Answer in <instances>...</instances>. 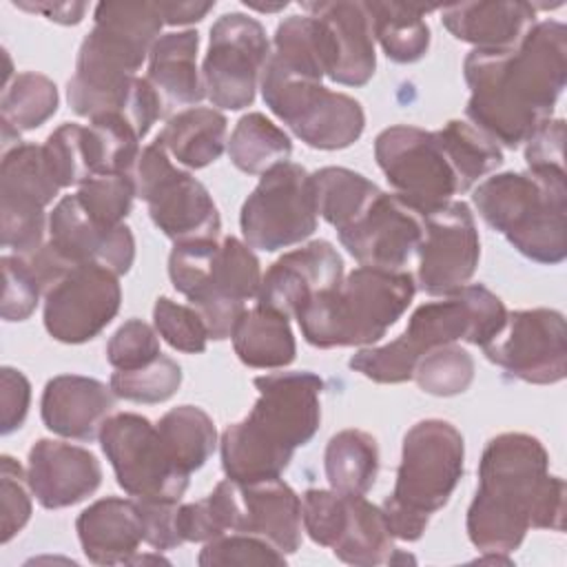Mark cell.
<instances>
[{"label":"cell","instance_id":"cell-1","mask_svg":"<svg viewBox=\"0 0 567 567\" xmlns=\"http://www.w3.org/2000/svg\"><path fill=\"white\" fill-rule=\"evenodd\" d=\"M467 120L494 142L518 148L551 117L567 82V27L536 22L509 49H472L463 62Z\"/></svg>","mask_w":567,"mask_h":567},{"label":"cell","instance_id":"cell-2","mask_svg":"<svg viewBox=\"0 0 567 567\" xmlns=\"http://www.w3.org/2000/svg\"><path fill=\"white\" fill-rule=\"evenodd\" d=\"M162 27L157 2H100L66 84L71 111L89 120L104 113L122 115L144 140L166 113L151 82L137 75Z\"/></svg>","mask_w":567,"mask_h":567},{"label":"cell","instance_id":"cell-3","mask_svg":"<svg viewBox=\"0 0 567 567\" xmlns=\"http://www.w3.org/2000/svg\"><path fill=\"white\" fill-rule=\"evenodd\" d=\"M563 518L565 481L549 474L545 445L525 432L489 439L465 518L472 545L483 554H509L532 527L563 532Z\"/></svg>","mask_w":567,"mask_h":567},{"label":"cell","instance_id":"cell-4","mask_svg":"<svg viewBox=\"0 0 567 567\" xmlns=\"http://www.w3.org/2000/svg\"><path fill=\"white\" fill-rule=\"evenodd\" d=\"M259 399L250 414L221 432L219 452L226 478L255 483L279 478L297 447L310 443L321 423L323 381L308 372L255 377Z\"/></svg>","mask_w":567,"mask_h":567},{"label":"cell","instance_id":"cell-5","mask_svg":"<svg viewBox=\"0 0 567 567\" xmlns=\"http://www.w3.org/2000/svg\"><path fill=\"white\" fill-rule=\"evenodd\" d=\"M507 308L483 284H467L441 301L419 306L403 334L385 346L361 348L348 365L374 383L410 381L416 361L432 348L467 341L485 346L505 323Z\"/></svg>","mask_w":567,"mask_h":567},{"label":"cell","instance_id":"cell-6","mask_svg":"<svg viewBox=\"0 0 567 567\" xmlns=\"http://www.w3.org/2000/svg\"><path fill=\"white\" fill-rule=\"evenodd\" d=\"M416 292L405 270L359 266L297 315L303 339L321 350L372 346L401 319Z\"/></svg>","mask_w":567,"mask_h":567},{"label":"cell","instance_id":"cell-7","mask_svg":"<svg viewBox=\"0 0 567 567\" xmlns=\"http://www.w3.org/2000/svg\"><path fill=\"white\" fill-rule=\"evenodd\" d=\"M483 221L527 259L556 266L567 257L565 173H496L472 195Z\"/></svg>","mask_w":567,"mask_h":567},{"label":"cell","instance_id":"cell-8","mask_svg":"<svg viewBox=\"0 0 567 567\" xmlns=\"http://www.w3.org/2000/svg\"><path fill=\"white\" fill-rule=\"evenodd\" d=\"M463 465V434L450 421L423 419L405 432L394 489L381 505L394 538L412 543L423 536L430 516L454 494Z\"/></svg>","mask_w":567,"mask_h":567},{"label":"cell","instance_id":"cell-9","mask_svg":"<svg viewBox=\"0 0 567 567\" xmlns=\"http://www.w3.org/2000/svg\"><path fill=\"white\" fill-rule=\"evenodd\" d=\"M168 277L206 323L208 337L224 341L233 334L248 299L261 288V266L252 248L237 239L179 241L168 255Z\"/></svg>","mask_w":567,"mask_h":567},{"label":"cell","instance_id":"cell-10","mask_svg":"<svg viewBox=\"0 0 567 567\" xmlns=\"http://www.w3.org/2000/svg\"><path fill=\"white\" fill-rule=\"evenodd\" d=\"M259 89L266 106L312 148H348L365 128L363 106L354 97L330 91L321 82L290 75L270 60Z\"/></svg>","mask_w":567,"mask_h":567},{"label":"cell","instance_id":"cell-11","mask_svg":"<svg viewBox=\"0 0 567 567\" xmlns=\"http://www.w3.org/2000/svg\"><path fill=\"white\" fill-rule=\"evenodd\" d=\"M131 175L153 224L168 239L179 244L219 237L221 217L208 188L182 171L157 137L142 148Z\"/></svg>","mask_w":567,"mask_h":567},{"label":"cell","instance_id":"cell-12","mask_svg":"<svg viewBox=\"0 0 567 567\" xmlns=\"http://www.w3.org/2000/svg\"><path fill=\"white\" fill-rule=\"evenodd\" d=\"M100 445L117 485L137 501L177 503L188 489L190 474L168 452L159 430L146 416L117 412L106 419Z\"/></svg>","mask_w":567,"mask_h":567},{"label":"cell","instance_id":"cell-13","mask_svg":"<svg viewBox=\"0 0 567 567\" xmlns=\"http://www.w3.org/2000/svg\"><path fill=\"white\" fill-rule=\"evenodd\" d=\"M301 523L317 545L330 547L348 565L374 567L392 563L394 536L385 514L363 494L310 487L301 496Z\"/></svg>","mask_w":567,"mask_h":567},{"label":"cell","instance_id":"cell-14","mask_svg":"<svg viewBox=\"0 0 567 567\" xmlns=\"http://www.w3.org/2000/svg\"><path fill=\"white\" fill-rule=\"evenodd\" d=\"M317 217L312 175L295 162H281L246 197L239 226L250 248L275 252L308 239L317 230Z\"/></svg>","mask_w":567,"mask_h":567},{"label":"cell","instance_id":"cell-15","mask_svg":"<svg viewBox=\"0 0 567 567\" xmlns=\"http://www.w3.org/2000/svg\"><path fill=\"white\" fill-rule=\"evenodd\" d=\"M374 157L396 195L419 213H430L461 193L436 131L410 124L388 126L374 140Z\"/></svg>","mask_w":567,"mask_h":567},{"label":"cell","instance_id":"cell-16","mask_svg":"<svg viewBox=\"0 0 567 567\" xmlns=\"http://www.w3.org/2000/svg\"><path fill=\"white\" fill-rule=\"evenodd\" d=\"M270 60V42L259 20L230 11L210 27L202 64L206 97L213 106L241 111L255 102L261 73Z\"/></svg>","mask_w":567,"mask_h":567},{"label":"cell","instance_id":"cell-17","mask_svg":"<svg viewBox=\"0 0 567 567\" xmlns=\"http://www.w3.org/2000/svg\"><path fill=\"white\" fill-rule=\"evenodd\" d=\"M60 190L44 146L20 142L4 151L0 166L2 246L13 255L38 250L49 237L47 206Z\"/></svg>","mask_w":567,"mask_h":567},{"label":"cell","instance_id":"cell-18","mask_svg":"<svg viewBox=\"0 0 567 567\" xmlns=\"http://www.w3.org/2000/svg\"><path fill=\"white\" fill-rule=\"evenodd\" d=\"M485 357L507 374L534 383H558L567 374V326L551 308L507 312L503 328L481 346Z\"/></svg>","mask_w":567,"mask_h":567},{"label":"cell","instance_id":"cell-19","mask_svg":"<svg viewBox=\"0 0 567 567\" xmlns=\"http://www.w3.org/2000/svg\"><path fill=\"white\" fill-rule=\"evenodd\" d=\"M423 215V237L416 248V288L432 297H447L467 286L481 259L474 213L452 199Z\"/></svg>","mask_w":567,"mask_h":567},{"label":"cell","instance_id":"cell-20","mask_svg":"<svg viewBox=\"0 0 567 567\" xmlns=\"http://www.w3.org/2000/svg\"><path fill=\"white\" fill-rule=\"evenodd\" d=\"M117 275L97 264L73 266L44 292V328L60 343L95 339L117 315Z\"/></svg>","mask_w":567,"mask_h":567},{"label":"cell","instance_id":"cell-21","mask_svg":"<svg viewBox=\"0 0 567 567\" xmlns=\"http://www.w3.org/2000/svg\"><path fill=\"white\" fill-rule=\"evenodd\" d=\"M226 529L268 540L281 554H295L301 545V498L281 478L237 483L219 481L213 489Z\"/></svg>","mask_w":567,"mask_h":567},{"label":"cell","instance_id":"cell-22","mask_svg":"<svg viewBox=\"0 0 567 567\" xmlns=\"http://www.w3.org/2000/svg\"><path fill=\"white\" fill-rule=\"evenodd\" d=\"M337 235L359 266L403 270L421 244L423 215L396 193L381 190Z\"/></svg>","mask_w":567,"mask_h":567},{"label":"cell","instance_id":"cell-23","mask_svg":"<svg viewBox=\"0 0 567 567\" xmlns=\"http://www.w3.org/2000/svg\"><path fill=\"white\" fill-rule=\"evenodd\" d=\"M49 246L71 266L97 264L117 277L135 261V237L126 224L106 228L89 217L78 195H64L49 215Z\"/></svg>","mask_w":567,"mask_h":567},{"label":"cell","instance_id":"cell-24","mask_svg":"<svg viewBox=\"0 0 567 567\" xmlns=\"http://www.w3.org/2000/svg\"><path fill=\"white\" fill-rule=\"evenodd\" d=\"M343 279V259L326 239L308 241L284 252L261 277L257 303L295 317L319 292L330 290Z\"/></svg>","mask_w":567,"mask_h":567},{"label":"cell","instance_id":"cell-25","mask_svg":"<svg viewBox=\"0 0 567 567\" xmlns=\"http://www.w3.org/2000/svg\"><path fill=\"white\" fill-rule=\"evenodd\" d=\"M27 476L33 496L47 509L71 507L102 483V465L86 447L38 439L29 450Z\"/></svg>","mask_w":567,"mask_h":567},{"label":"cell","instance_id":"cell-26","mask_svg":"<svg viewBox=\"0 0 567 567\" xmlns=\"http://www.w3.org/2000/svg\"><path fill=\"white\" fill-rule=\"evenodd\" d=\"M115 392L111 385L82 377V374H58L42 392L40 414L58 436L75 441L100 439L102 425L113 414Z\"/></svg>","mask_w":567,"mask_h":567},{"label":"cell","instance_id":"cell-27","mask_svg":"<svg viewBox=\"0 0 567 567\" xmlns=\"http://www.w3.org/2000/svg\"><path fill=\"white\" fill-rule=\"evenodd\" d=\"M84 556L95 565H131L144 543V520L135 498L106 496L75 520Z\"/></svg>","mask_w":567,"mask_h":567},{"label":"cell","instance_id":"cell-28","mask_svg":"<svg viewBox=\"0 0 567 567\" xmlns=\"http://www.w3.org/2000/svg\"><path fill=\"white\" fill-rule=\"evenodd\" d=\"M443 27L474 49L516 47L538 22L536 7L520 0L458 2L441 9Z\"/></svg>","mask_w":567,"mask_h":567},{"label":"cell","instance_id":"cell-29","mask_svg":"<svg viewBox=\"0 0 567 567\" xmlns=\"http://www.w3.org/2000/svg\"><path fill=\"white\" fill-rule=\"evenodd\" d=\"M306 13L319 16L332 31L337 47V71L330 78L337 84L363 86L377 69L374 35L365 2L332 0V2H303Z\"/></svg>","mask_w":567,"mask_h":567},{"label":"cell","instance_id":"cell-30","mask_svg":"<svg viewBox=\"0 0 567 567\" xmlns=\"http://www.w3.org/2000/svg\"><path fill=\"white\" fill-rule=\"evenodd\" d=\"M199 33L193 29L171 31L157 38L148 55L146 80L168 106H193L206 97L204 80L197 69Z\"/></svg>","mask_w":567,"mask_h":567},{"label":"cell","instance_id":"cell-31","mask_svg":"<svg viewBox=\"0 0 567 567\" xmlns=\"http://www.w3.org/2000/svg\"><path fill=\"white\" fill-rule=\"evenodd\" d=\"M272 44L270 62L290 75L321 82V78H332L337 71L334 38L319 16H288L279 22Z\"/></svg>","mask_w":567,"mask_h":567},{"label":"cell","instance_id":"cell-32","mask_svg":"<svg viewBox=\"0 0 567 567\" xmlns=\"http://www.w3.org/2000/svg\"><path fill=\"white\" fill-rule=\"evenodd\" d=\"M233 348L248 368L279 370L295 361L297 341L288 317L261 303L246 308L233 328Z\"/></svg>","mask_w":567,"mask_h":567},{"label":"cell","instance_id":"cell-33","mask_svg":"<svg viewBox=\"0 0 567 567\" xmlns=\"http://www.w3.org/2000/svg\"><path fill=\"white\" fill-rule=\"evenodd\" d=\"M228 120L221 111L208 106H190L173 115L157 140L164 144L173 162L186 168H204L221 157L228 146Z\"/></svg>","mask_w":567,"mask_h":567},{"label":"cell","instance_id":"cell-34","mask_svg":"<svg viewBox=\"0 0 567 567\" xmlns=\"http://www.w3.org/2000/svg\"><path fill=\"white\" fill-rule=\"evenodd\" d=\"M58 86L42 73H16L2 84L0 124L4 151L20 144V133L42 126L58 111Z\"/></svg>","mask_w":567,"mask_h":567},{"label":"cell","instance_id":"cell-35","mask_svg":"<svg viewBox=\"0 0 567 567\" xmlns=\"http://www.w3.org/2000/svg\"><path fill=\"white\" fill-rule=\"evenodd\" d=\"M372 22V35L392 62H419L430 49V27L425 16L432 7L405 2H365Z\"/></svg>","mask_w":567,"mask_h":567},{"label":"cell","instance_id":"cell-36","mask_svg":"<svg viewBox=\"0 0 567 567\" xmlns=\"http://www.w3.org/2000/svg\"><path fill=\"white\" fill-rule=\"evenodd\" d=\"M326 478L332 489L343 494H365L379 474L377 439L363 430L337 432L323 454Z\"/></svg>","mask_w":567,"mask_h":567},{"label":"cell","instance_id":"cell-37","mask_svg":"<svg viewBox=\"0 0 567 567\" xmlns=\"http://www.w3.org/2000/svg\"><path fill=\"white\" fill-rule=\"evenodd\" d=\"M226 148L235 168L248 175H264L268 168L288 162L292 142L272 120L252 111L239 117Z\"/></svg>","mask_w":567,"mask_h":567},{"label":"cell","instance_id":"cell-38","mask_svg":"<svg viewBox=\"0 0 567 567\" xmlns=\"http://www.w3.org/2000/svg\"><path fill=\"white\" fill-rule=\"evenodd\" d=\"M140 133L115 113L95 115L84 126V151L91 175L133 173L140 157Z\"/></svg>","mask_w":567,"mask_h":567},{"label":"cell","instance_id":"cell-39","mask_svg":"<svg viewBox=\"0 0 567 567\" xmlns=\"http://www.w3.org/2000/svg\"><path fill=\"white\" fill-rule=\"evenodd\" d=\"M310 175L317 213L337 230L348 226L381 193L365 175L343 166H323Z\"/></svg>","mask_w":567,"mask_h":567},{"label":"cell","instance_id":"cell-40","mask_svg":"<svg viewBox=\"0 0 567 567\" xmlns=\"http://www.w3.org/2000/svg\"><path fill=\"white\" fill-rule=\"evenodd\" d=\"M155 425L177 465L188 474L199 470L217 447L215 423L197 405H177Z\"/></svg>","mask_w":567,"mask_h":567},{"label":"cell","instance_id":"cell-41","mask_svg":"<svg viewBox=\"0 0 567 567\" xmlns=\"http://www.w3.org/2000/svg\"><path fill=\"white\" fill-rule=\"evenodd\" d=\"M456 171L461 193L470 190L478 179L503 164V148L472 122L450 120L436 131Z\"/></svg>","mask_w":567,"mask_h":567},{"label":"cell","instance_id":"cell-42","mask_svg":"<svg viewBox=\"0 0 567 567\" xmlns=\"http://www.w3.org/2000/svg\"><path fill=\"white\" fill-rule=\"evenodd\" d=\"M412 379L427 394L456 396L474 381V359L456 343L439 346L416 361Z\"/></svg>","mask_w":567,"mask_h":567},{"label":"cell","instance_id":"cell-43","mask_svg":"<svg viewBox=\"0 0 567 567\" xmlns=\"http://www.w3.org/2000/svg\"><path fill=\"white\" fill-rule=\"evenodd\" d=\"M115 396L133 403L168 401L182 385V368L175 359L159 354L135 370H115L109 381Z\"/></svg>","mask_w":567,"mask_h":567},{"label":"cell","instance_id":"cell-44","mask_svg":"<svg viewBox=\"0 0 567 567\" xmlns=\"http://www.w3.org/2000/svg\"><path fill=\"white\" fill-rule=\"evenodd\" d=\"M78 199L93 221L113 228L124 224L131 213L133 199L137 197L133 175H95L78 186Z\"/></svg>","mask_w":567,"mask_h":567},{"label":"cell","instance_id":"cell-45","mask_svg":"<svg viewBox=\"0 0 567 567\" xmlns=\"http://www.w3.org/2000/svg\"><path fill=\"white\" fill-rule=\"evenodd\" d=\"M42 146L49 168L60 188L82 186L93 177L84 151V126L75 122H64L47 137Z\"/></svg>","mask_w":567,"mask_h":567},{"label":"cell","instance_id":"cell-46","mask_svg":"<svg viewBox=\"0 0 567 567\" xmlns=\"http://www.w3.org/2000/svg\"><path fill=\"white\" fill-rule=\"evenodd\" d=\"M153 326L157 334L175 350L199 354L208 346V330L193 306L177 303L168 297H157L153 306Z\"/></svg>","mask_w":567,"mask_h":567},{"label":"cell","instance_id":"cell-47","mask_svg":"<svg viewBox=\"0 0 567 567\" xmlns=\"http://www.w3.org/2000/svg\"><path fill=\"white\" fill-rule=\"evenodd\" d=\"M197 563L202 567H217V565H286V554L272 547L268 540L230 532L217 536L204 545L199 551Z\"/></svg>","mask_w":567,"mask_h":567},{"label":"cell","instance_id":"cell-48","mask_svg":"<svg viewBox=\"0 0 567 567\" xmlns=\"http://www.w3.org/2000/svg\"><path fill=\"white\" fill-rule=\"evenodd\" d=\"M31 485L22 465L9 456H0V501H2V543H9L31 518Z\"/></svg>","mask_w":567,"mask_h":567},{"label":"cell","instance_id":"cell-49","mask_svg":"<svg viewBox=\"0 0 567 567\" xmlns=\"http://www.w3.org/2000/svg\"><path fill=\"white\" fill-rule=\"evenodd\" d=\"M162 354L159 337L153 326L142 319L124 321L106 343V361L115 370H135Z\"/></svg>","mask_w":567,"mask_h":567},{"label":"cell","instance_id":"cell-50","mask_svg":"<svg viewBox=\"0 0 567 567\" xmlns=\"http://www.w3.org/2000/svg\"><path fill=\"white\" fill-rule=\"evenodd\" d=\"M0 264H2V277H4V292H2V308H0L2 319L24 321L33 315L40 301L42 288L20 255H4Z\"/></svg>","mask_w":567,"mask_h":567},{"label":"cell","instance_id":"cell-51","mask_svg":"<svg viewBox=\"0 0 567 567\" xmlns=\"http://www.w3.org/2000/svg\"><path fill=\"white\" fill-rule=\"evenodd\" d=\"M527 171L565 173V122L560 117L545 120L525 142Z\"/></svg>","mask_w":567,"mask_h":567},{"label":"cell","instance_id":"cell-52","mask_svg":"<svg viewBox=\"0 0 567 567\" xmlns=\"http://www.w3.org/2000/svg\"><path fill=\"white\" fill-rule=\"evenodd\" d=\"M137 505L144 520V543H148L155 551H166L182 545V538L177 532L179 501L177 503L137 501Z\"/></svg>","mask_w":567,"mask_h":567},{"label":"cell","instance_id":"cell-53","mask_svg":"<svg viewBox=\"0 0 567 567\" xmlns=\"http://www.w3.org/2000/svg\"><path fill=\"white\" fill-rule=\"evenodd\" d=\"M29 403H31L29 379L20 370L4 365L0 370V408H2L0 432L2 434H11L24 423Z\"/></svg>","mask_w":567,"mask_h":567},{"label":"cell","instance_id":"cell-54","mask_svg":"<svg viewBox=\"0 0 567 567\" xmlns=\"http://www.w3.org/2000/svg\"><path fill=\"white\" fill-rule=\"evenodd\" d=\"M24 11H33L44 16L58 24H78L86 13V2H13Z\"/></svg>","mask_w":567,"mask_h":567},{"label":"cell","instance_id":"cell-55","mask_svg":"<svg viewBox=\"0 0 567 567\" xmlns=\"http://www.w3.org/2000/svg\"><path fill=\"white\" fill-rule=\"evenodd\" d=\"M164 24H193L206 18L215 2H157Z\"/></svg>","mask_w":567,"mask_h":567},{"label":"cell","instance_id":"cell-56","mask_svg":"<svg viewBox=\"0 0 567 567\" xmlns=\"http://www.w3.org/2000/svg\"><path fill=\"white\" fill-rule=\"evenodd\" d=\"M244 4H246V7H250V9H257V11H266V13H272V11H279V9H286V7H288V2H277V4H259V2H248V0H244Z\"/></svg>","mask_w":567,"mask_h":567}]
</instances>
